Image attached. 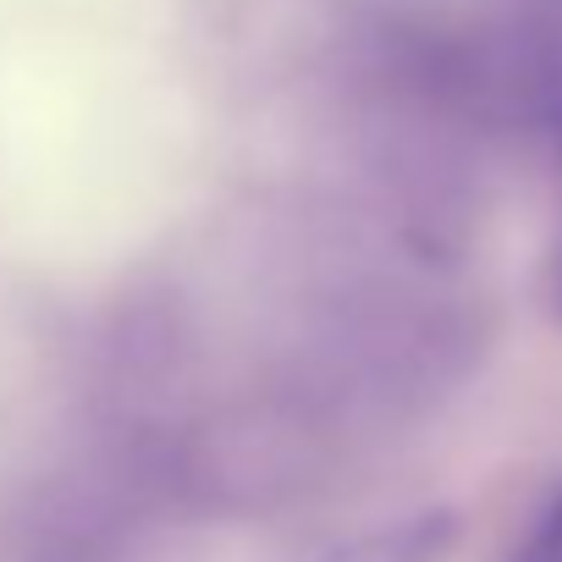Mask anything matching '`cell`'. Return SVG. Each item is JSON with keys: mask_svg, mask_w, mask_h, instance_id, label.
<instances>
[{"mask_svg": "<svg viewBox=\"0 0 562 562\" xmlns=\"http://www.w3.org/2000/svg\"><path fill=\"white\" fill-rule=\"evenodd\" d=\"M452 546H458V513L414 507V513L375 518L364 529L331 535V540L299 551L293 562H447Z\"/></svg>", "mask_w": 562, "mask_h": 562, "instance_id": "cell-1", "label": "cell"}, {"mask_svg": "<svg viewBox=\"0 0 562 562\" xmlns=\"http://www.w3.org/2000/svg\"><path fill=\"white\" fill-rule=\"evenodd\" d=\"M507 562H562V491L524 524V535L513 540Z\"/></svg>", "mask_w": 562, "mask_h": 562, "instance_id": "cell-2", "label": "cell"}]
</instances>
